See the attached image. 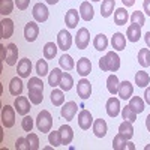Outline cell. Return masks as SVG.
Instances as JSON below:
<instances>
[{
    "instance_id": "obj_39",
    "label": "cell",
    "mask_w": 150,
    "mask_h": 150,
    "mask_svg": "<svg viewBox=\"0 0 150 150\" xmlns=\"http://www.w3.org/2000/svg\"><path fill=\"white\" fill-rule=\"evenodd\" d=\"M48 143L51 144L53 147H59L62 146V135H60V131H50L48 132Z\"/></svg>"
},
{
    "instance_id": "obj_29",
    "label": "cell",
    "mask_w": 150,
    "mask_h": 150,
    "mask_svg": "<svg viewBox=\"0 0 150 150\" xmlns=\"http://www.w3.org/2000/svg\"><path fill=\"white\" fill-rule=\"evenodd\" d=\"M72 86H74V78H72V75L68 72V71H65L63 72V75H62V80H60V84H59V87L63 92H69L71 89H72Z\"/></svg>"
},
{
    "instance_id": "obj_51",
    "label": "cell",
    "mask_w": 150,
    "mask_h": 150,
    "mask_svg": "<svg viewBox=\"0 0 150 150\" xmlns=\"http://www.w3.org/2000/svg\"><path fill=\"white\" fill-rule=\"evenodd\" d=\"M143 9H144V12L150 17V0H144L143 2Z\"/></svg>"
},
{
    "instance_id": "obj_57",
    "label": "cell",
    "mask_w": 150,
    "mask_h": 150,
    "mask_svg": "<svg viewBox=\"0 0 150 150\" xmlns=\"http://www.w3.org/2000/svg\"><path fill=\"white\" fill-rule=\"evenodd\" d=\"M57 2H59V0H47V3H48V5H56Z\"/></svg>"
},
{
    "instance_id": "obj_12",
    "label": "cell",
    "mask_w": 150,
    "mask_h": 150,
    "mask_svg": "<svg viewBox=\"0 0 150 150\" xmlns=\"http://www.w3.org/2000/svg\"><path fill=\"white\" fill-rule=\"evenodd\" d=\"M93 117H92V112L87 111V110H81L80 114H78V126L83 129V131H87L90 129V126L93 125Z\"/></svg>"
},
{
    "instance_id": "obj_40",
    "label": "cell",
    "mask_w": 150,
    "mask_h": 150,
    "mask_svg": "<svg viewBox=\"0 0 150 150\" xmlns=\"http://www.w3.org/2000/svg\"><path fill=\"white\" fill-rule=\"evenodd\" d=\"M59 63H60V68L65 69V71H71V69L75 66L74 59H72L69 54H63V56H62L60 60H59Z\"/></svg>"
},
{
    "instance_id": "obj_10",
    "label": "cell",
    "mask_w": 150,
    "mask_h": 150,
    "mask_svg": "<svg viewBox=\"0 0 150 150\" xmlns=\"http://www.w3.org/2000/svg\"><path fill=\"white\" fill-rule=\"evenodd\" d=\"M12 35H14V21L11 18H3L0 21V38L9 39Z\"/></svg>"
},
{
    "instance_id": "obj_41",
    "label": "cell",
    "mask_w": 150,
    "mask_h": 150,
    "mask_svg": "<svg viewBox=\"0 0 150 150\" xmlns=\"http://www.w3.org/2000/svg\"><path fill=\"white\" fill-rule=\"evenodd\" d=\"M137 116H138V114H137V112L129 107V105H126V107H125V108H122V117H123V120H128V122H135L137 120Z\"/></svg>"
},
{
    "instance_id": "obj_26",
    "label": "cell",
    "mask_w": 150,
    "mask_h": 150,
    "mask_svg": "<svg viewBox=\"0 0 150 150\" xmlns=\"http://www.w3.org/2000/svg\"><path fill=\"white\" fill-rule=\"evenodd\" d=\"M137 114H141V112L144 111V107H146V102H144V99H141L140 96H132L129 99V104H128Z\"/></svg>"
},
{
    "instance_id": "obj_36",
    "label": "cell",
    "mask_w": 150,
    "mask_h": 150,
    "mask_svg": "<svg viewBox=\"0 0 150 150\" xmlns=\"http://www.w3.org/2000/svg\"><path fill=\"white\" fill-rule=\"evenodd\" d=\"M138 63L143 68L150 66V50L149 48H141L138 51Z\"/></svg>"
},
{
    "instance_id": "obj_24",
    "label": "cell",
    "mask_w": 150,
    "mask_h": 150,
    "mask_svg": "<svg viewBox=\"0 0 150 150\" xmlns=\"http://www.w3.org/2000/svg\"><path fill=\"white\" fill-rule=\"evenodd\" d=\"M141 38V27L137 24H131L126 30V39L129 42H138Z\"/></svg>"
},
{
    "instance_id": "obj_22",
    "label": "cell",
    "mask_w": 150,
    "mask_h": 150,
    "mask_svg": "<svg viewBox=\"0 0 150 150\" xmlns=\"http://www.w3.org/2000/svg\"><path fill=\"white\" fill-rule=\"evenodd\" d=\"M77 72L81 75V77H87V75L92 72V62L87 59V57H81V59H78Z\"/></svg>"
},
{
    "instance_id": "obj_43",
    "label": "cell",
    "mask_w": 150,
    "mask_h": 150,
    "mask_svg": "<svg viewBox=\"0 0 150 150\" xmlns=\"http://www.w3.org/2000/svg\"><path fill=\"white\" fill-rule=\"evenodd\" d=\"M36 74H38V77H45V75L48 74V63H47V60H44V59L38 60V63H36Z\"/></svg>"
},
{
    "instance_id": "obj_59",
    "label": "cell",
    "mask_w": 150,
    "mask_h": 150,
    "mask_svg": "<svg viewBox=\"0 0 150 150\" xmlns=\"http://www.w3.org/2000/svg\"><path fill=\"white\" fill-rule=\"evenodd\" d=\"M90 2H99V0H90Z\"/></svg>"
},
{
    "instance_id": "obj_45",
    "label": "cell",
    "mask_w": 150,
    "mask_h": 150,
    "mask_svg": "<svg viewBox=\"0 0 150 150\" xmlns=\"http://www.w3.org/2000/svg\"><path fill=\"white\" fill-rule=\"evenodd\" d=\"M128 141V138H125L122 134H117L114 137V140H112V149L114 150H123L125 147V143Z\"/></svg>"
},
{
    "instance_id": "obj_18",
    "label": "cell",
    "mask_w": 150,
    "mask_h": 150,
    "mask_svg": "<svg viewBox=\"0 0 150 150\" xmlns=\"http://www.w3.org/2000/svg\"><path fill=\"white\" fill-rule=\"evenodd\" d=\"M93 128V134L98 137V138H104L107 135V131H108V126H107V122L104 119H96L92 125Z\"/></svg>"
},
{
    "instance_id": "obj_15",
    "label": "cell",
    "mask_w": 150,
    "mask_h": 150,
    "mask_svg": "<svg viewBox=\"0 0 150 150\" xmlns=\"http://www.w3.org/2000/svg\"><path fill=\"white\" fill-rule=\"evenodd\" d=\"M111 47L114 48V51H123L126 48V36L120 32H116L111 38Z\"/></svg>"
},
{
    "instance_id": "obj_52",
    "label": "cell",
    "mask_w": 150,
    "mask_h": 150,
    "mask_svg": "<svg viewBox=\"0 0 150 150\" xmlns=\"http://www.w3.org/2000/svg\"><path fill=\"white\" fill-rule=\"evenodd\" d=\"M144 102L150 105V87H147L146 92H144Z\"/></svg>"
},
{
    "instance_id": "obj_2",
    "label": "cell",
    "mask_w": 150,
    "mask_h": 150,
    "mask_svg": "<svg viewBox=\"0 0 150 150\" xmlns=\"http://www.w3.org/2000/svg\"><path fill=\"white\" fill-rule=\"evenodd\" d=\"M15 107L11 105H3L2 108V114H0V120H2L3 128H12L15 125Z\"/></svg>"
},
{
    "instance_id": "obj_46",
    "label": "cell",
    "mask_w": 150,
    "mask_h": 150,
    "mask_svg": "<svg viewBox=\"0 0 150 150\" xmlns=\"http://www.w3.org/2000/svg\"><path fill=\"white\" fill-rule=\"evenodd\" d=\"M27 89H42L44 90V81L41 77H30L27 83Z\"/></svg>"
},
{
    "instance_id": "obj_35",
    "label": "cell",
    "mask_w": 150,
    "mask_h": 150,
    "mask_svg": "<svg viewBox=\"0 0 150 150\" xmlns=\"http://www.w3.org/2000/svg\"><path fill=\"white\" fill-rule=\"evenodd\" d=\"M57 50H59V45H57V44H54V42H47V44L44 45V57H45L47 60L54 59L56 54H57Z\"/></svg>"
},
{
    "instance_id": "obj_50",
    "label": "cell",
    "mask_w": 150,
    "mask_h": 150,
    "mask_svg": "<svg viewBox=\"0 0 150 150\" xmlns=\"http://www.w3.org/2000/svg\"><path fill=\"white\" fill-rule=\"evenodd\" d=\"M99 69H101L102 72H108V66H107L105 57H101V59H99Z\"/></svg>"
},
{
    "instance_id": "obj_44",
    "label": "cell",
    "mask_w": 150,
    "mask_h": 150,
    "mask_svg": "<svg viewBox=\"0 0 150 150\" xmlns=\"http://www.w3.org/2000/svg\"><path fill=\"white\" fill-rule=\"evenodd\" d=\"M26 138H27V143H29V149L30 150H38V149H39V137H38L36 134L29 132Z\"/></svg>"
},
{
    "instance_id": "obj_17",
    "label": "cell",
    "mask_w": 150,
    "mask_h": 150,
    "mask_svg": "<svg viewBox=\"0 0 150 150\" xmlns=\"http://www.w3.org/2000/svg\"><path fill=\"white\" fill-rule=\"evenodd\" d=\"M132 93H134V86H132V83H129V81H122L120 83V86H119V92H117V95L123 99V101H126V99H131L132 98Z\"/></svg>"
},
{
    "instance_id": "obj_42",
    "label": "cell",
    "mask_w": 150,
    "mask_h": 150,
    "mask_svg": "<svg viewBox=\"0 0 150 150\" xmlns=\"http://www.w3.org/2000/svg\"><path fill=\"white\" fill-rule=\"evenodd\" d=\"M131 23L132 24H137V26H144V23H146V17H144V14L143 12H140V11H135V12H132V15H131Z\"/></svg>"
},
{
    "instance_id": "obj_14",
    "label": "cell",
    "mask_w": 150,
    "mask_h": 150,
    "mask_svg": "<svg viewBox=\"0 0 150 150\" xmlns=\"http://www.w3.org/2000/svg\"><path fill=\"white\" fill-rule=\"evenodd\" d=\"M105 108H107V114L110 116V117H117L119 114H120V111H122V108H120V101L117 98H110L108 101H107V105H105Z\"/></svg>"
},
{
    "instance_id": "obj_55",
    "label": "cell",
    "mask_w": 150,
    "mask_h": 150,
    "mask_svg": "<svg viewBox=\"0 0 150 150\" xmlns=\"http://www.w3.org/2000/svg\"><path fill=\"white\" fill-rule=\"evenodd\" d=\"M0 51H2V60L5 62V60H6V53H8V51H6V47L2 45V47H0Z\"/></svg>"
},
{
    "instance_id": "obj_30",
    "label": "cell",
    "mask_w": 150,
    "mask_h": 150,
    "mask_svg": "<svg viewBox=\"0 0 150 150\" xmlns=\"http://www.w3.org/2000/svg\"><path fill=\"white\" fill-rule=\"evenodd\" d=\"M116 8V0H102V5H101V15L104 18H108L112 12H114Z\"/></svg>"
},
{
    "instance_id": "obj_37",
    "label": "cell",
    "mask_w": 150,
    "mask_h": 150,
    "mask_svg": "<svg viewBox=\"0 0 150 150\" xmlns=\"http://www.w3.org/2000/svg\"><path fill=\"white\" fill-rule=\"evenodd\" d=\"M150 83V75L146 71H138L135 74V84L138 87H146Z\"/></svg>"
},
{
    "instance_id": "obj_25",
    "label": "cell",
    "mask_w": 150,
    "mask_h": 150,
    "mask_svg": "<svg viewBox=\"0 0 150 150\" xmlns=\"http://www.w3.org/2000/svg\"><path fill=\"white\" fill-rule=\"evenodd\" d=\"M128 20H129V14L126 8H117L114 12V23L117 26H125L128 23Z\"/></svg>"
},
{
    "instance_id": "obj_9",
    "label": "cell",
    "mask_w": 150,
    "mask_h": 150,
    "mask_svg": "<svg viewBox=\"0 0 150 150\" xmlns=\"http://www.w3.org/2000/svg\"><path fill=\"white\" fill-rule=\"evenodd\" d=\"M77 95L83 99V101H86V99H89L90 95H92V84L89 80H80L78 84H77Z\"/></svg>"
},
{
    "instance_id": "obj_28",
    "label": "cell",
    "mask_w": 150,
    "mask_h": 150,
    "mask_svg": "<svg viewBox=\"0 0 150 150\" xmlns=\"http://www.w3.org/2000/svg\"><path fill=\"white\" fill-rule=\"evenodd\" d=\"M62 75H63V72H62V68H54L51 72H50V75H48V84L51 86L53 89L60 84Z\"/></svg>"
},
{
    "instance_id": "obj_53",
    "label": "cell",
    "mask_w": 150,
    "mask_h": 150,
    "mask_svg": "<svg viewBox=\"0 0 150 150\" xmlns=\"http://www.w3.org/2000/svg\"><path fill=\"white\" fill-rule=\"evenodd\" d=\"M122 2H123L125 8H131V6L135 5V0H122Z\"/></svg>"
},
{
    "instance_id": "obj_7",
    "label": "cell",
    "mask_w": 150,
    "mask_h": 150,
    "mask_svg": "<svg viewBox=\"0 0 150 150\" xmlns=\"http://www.w3.org/2000/svg\"><path fill=\"white\" fill-rule=\"evenodd\" d=\"M38 35H39V26L36 21H29L24 27V38L27 42H35Z\"/></svg>"
},
{
    "instance_id": "obj_6",
    "label": "cell",
    "mask_w": 150,
    "mask_h": 150,
    "mask_svg": "<svg viewBox=\"0 0 150 150\" xmlns=\"http://www.w3.org/2000/svg\"><path fill=\"white\" fill-rule=\"evenodd\" d=\"M90 42V33L86 27H81L78 29L77 35H75V45H77L78 50H86L87 45Z\"/></svg>"
},
{
    "instance_id": "obj_19",
    "label": "cell",
    "mask_w": 150,
    "mask_h": 150,
    "mask_svg": "<svg viewBox=\"0 0 150 150\" xmlns=\"http://www.w3.org/2000/svg\"><path fill=\"white\" fill-rule=\"evenodd\" d=\"M24 90V83L21 80V77H14L9 81V93L12 96H20Z\"/></svg>"
},
{
    "instance_id": "obj_5",
    "label": "cell",
    "mask_w": 150,
    "mask_h": 150,
    "mask_svg": "<svg viewBox=\"0 0 150 150\" xmlns=\"http://www.w3.org/2000/svg\"><path fill=\"white\" fill-rule=\"evenodd\" d=\"M32 15H33L36 23H45L48 20V17H50V11H48V8L44 3H36L33 6Z\"/></svg>"
},
{
    "instance_id": "obj_20",
    "label": "cell",
    "mask_w": 150,
    "mask_h": 150,
    "mask_svg": "<svg viewBox=\"0 0 150 150\" xmlns=\"http://www.w3.org/2000/svg\"><path fill=\"white\" fill-rule=\"evenodd\" d=\"M80 17L84 20V21H92L93 20V15H95V9L93 6L90 5V2H83L80 5Z\"/></svg>"
},
{
    "instance_id": "obj_56",
    "label": "cell",
    "mask_w": 150,
    "mask_h": 150,
    "mask_svg": "<svg viewBox=\"0 0 150 150\" xmlns=\"http://www.w3.org/2000/svg\"><path fill=\"white\" fill-rule=\"evenodd\" d=\"M146 128H147V131L150 132V114L146 117Z\"/></svg>"
},
{
    "instance_id": "obj_49",
    "label": "cell",
    "mask_w": 150,
    "mask_h": 150,
    "mask_svg": "<svg viewBox=\"0 0 150 150\" xmlns=\"http://www.w3.org/2000/svg\"><path fill=\"white\" fill-rule=\"evenodd\" d=\"M29 3H30V0H15V6L20 11H26L29 8Z\"/></svg>"
},
{
    "instance_id": "obj_31",
    "label": "cell",
    "mask_w": 150,
    "mask_h": 150,
    "mask_svg": "<svg viewBox=\"0 0 150 150\" xmlns=\"http://www.w3.org/2000/svg\"><path fill=\"white\" fill-rule=\"evenodd\" d=\"M119 86H120V81L117 78V75L116 74H111L110 77L107 78V89L111 95H117L119 92Z\"/></svg>"
},
{
    "instance_id": "obj_21",
    "label": "cell",
    "mask_w": 150,
    "mask_h": 150,
    "mask_svg": "<svg viewBox=\"0 0 150 150\" xmlns=\"http://www.w3.org/2000/svg\"><path fill=\"white\" fill-rule=\"evenodd\" d=\"M6 63L9 66H14L17 63V60H18V48L15 44H8L6 45Z\"/></svg>"
},
{
    "instance_id": "obj_13",
    "label": "cell",
    "mask_w": 150,
    "mask_h": 150,
    "mask_svg": "<svg viewBox=\"0 0 150 150\" xmlns=\"http://www.w3.org/2000/svg\"><path fill=\"white\" fill-rule=\"evenodd\" d=\"M107 60V66H108V72H116L120 68V57L116 51H108L105 56Z\"/></svg>"
},
{
    "instance_id": "obj_23",
    "label": "cell",
    "mask_w": 150,
    "mask_h": 150,
    "mask_svg": "<svg viewBox=\"0 0 150 150\" xmlns=\"http://www.w3.org/2000/svg\"><path fill=\"white\" fill-rule=\"evenodd\" d=\"M60 131V135H62V143H63L65 146L71 144L72 140H74V129L69 126V125H62V126L59 128Z\"/></svg>"
},
{
    "instance_id": "obj_58",
    "label": "cell",
    "mask_w": 150,
    "mask_h": 150,
    "mask_svg": "<svg viewBox=\"0 0 150 150\" xmlns=\"http://www.w3.org/2000/svg\"><path fill=\"white\" fill-rule=\"evenodd\" d=\"M144 150H150V144H147V146L144 147Z\"/></svg>"
},
{
    "instance_id": "obj_32",
    "label": "cell",
    "mask_w": 150,
    "mask_h": 150,
    "mask_svg": "<svg viewBox=\"0 0 150 150\" xmlns=\"http://www.w3.org/2000/svg\"><path fill=\"white\" fill-rule=\"evenodd\" d=\"M50 98H51V104L54 107H60L65 104V95H63V90L62 89H53L51 95H50Z\"/></svg>"
},
{
    "instance_id": "obj_3",
    "label": "cell",
    "mask_w": 150,
    "mask_h": 150,
    "mask_svg": "<svg viewBox=\"0 0 150 150\" xmlns=\"http://www.w3.org/2000/svg\"><path fill=\"white\" fill-rule=\"evenodd\" d=\"M30 99L29 98H26V96H15V101H14V107H15V110H17V112L20 116H27L29 112H30V110H32V107H30Z\"/></svg>"
},
{
    "instance_id": "obj_1",
    "label": "cell",
    "mask_w": 150,
    "mask_h": 150,
    "mask_svg": "<svg viewBox=\"0 0 150 150\" xmlns=\"http://www.w3.org/2000/svg\"><path fill=\"white\" fill-rule=\"evenodd\" d=\"M51 126H53V117L50 114V111L47 110H42L38 112V117H36V128L39 132L42 134H48L51 131Z\"/></svg>"
},
{
    "instance_id": "obj_38",
    "label": "cell",
    "mask_w": 150,
    "mask_h": 150,
    "mask_svg": "<svg viewBox=\"0 0 150 150\" xmlns=\"http://www.w3.org/2000/svg\"><path fill=\"white\" fill-rule=\"evenodd\" d=\"M14 2L12 0H0V14L3 17H8L14 11Z\"/></svg>"
},
{
    "instance_id": "obj_48",
    "label": "cell",
    "mask_w": 150,
    "mask_h": 150,
    "mask_svg": "<svg viewBox=\"0 0 150 150\" xmlns=\"http://www.w3.org/2000/svg\"><path fill=\"white\" fill-rule=\"evenodd\" d=\"M15 149H17V150H30L26 137H20V138L15 141Z\"/></svg>"
},
{
    "instance_id": "obj_27",
    "label": "cell",
    "mask_w": 150,
    "mask_h": 150,
    "mask_svg": "<svg viewBox=\"0 0 150 150\" xmlns=\"http://www.w3.org/2000/svg\"><path fill=\"white\" fill-rule=\"evenodd\" d=\"M119 134H122L125 138L131 140L134 137V126H132V122H128V120H123L119 126Z\"/></svg>"
},
{
    "instance_id": "obj_54",
    "label": "cell",
    "mask_w": 150,
    "mask_h": 150,
    "mask_svg": "<svg viewBox=\"0 0 150 150\" xmlns=\"http://www.w3.org/2000/svg\"><path fill=\"white\" fill-rule=\"evenodd\" d=\"M144 41H146L147 48L150 50V30H149V32H146V35H144Z\"/></svg>"
},
{
    "instance_id": "obj_47",
    "label": "cell",
    "mask_w": 150,
    "mask_h": 150,
    "mask_svg": "<svg viewBox=\"0 0 150 150\" xmlns=\"http://www.w3.org/2000/svg\"><path fill=\"white\" fill-rule=\"evenodd\" d=\"M33 125H35V122H33V119H32L29 114H27V116H23V120H21V128H23V131L32 132Z\"/></svg>"
},
{
    "instance_id": "obj_8",
    "label": "cell",
    "mask_w": 150,
    "mask_h": 150,
    "mask_svg": "<svg viewBox=\"0 0 150 150\" xmlns=\"http://www.w3.org/2000/svg\"><path fill=\"white\" fill-rule=\"evenodd\" d=\"M77 111H78V105L75 104L74 101H69V102L63 104V107H62V110H60V114L66 122H69V120H72L75 117Z\"/></svg>"
},
{
    "instance_id": "obj_11",
    "label": "cell",
    "mask_w": 150,
    "mask_h": 150,
    "mask_svg": "<svg viewBox=\"0 0 150 150\" xmlns=\"http://www.w3.org/2000/svg\"><path fill=\"white\" fill-rule=\"evenodd\" d=\"M17 72H18V77L21 78H30V74H32V62L24 57L18 62L17 65Z\"/></svg>"
},
{
    "instance_id": "obj_34",
    "label": "cell",
    "mask_w": 150,
    "mask_h": 150,
    "mask_svg": "<svg viewBox=\"0 0 150 150\" xmlns=\"http://www.w3.org/2000/svg\"><path fill=\"white\" fill-rule=\"evenodd\" d=\"M29 99L33 105H39L44 101V90L42 89H29Z\"/></svg>"
},
{
    "instance_id": "obj_4",
    "label": "cell",
    "mask_w": 150,
    "mask_h": 150,
    "mask_svg": "<svg viewBox=\"0 0 150 150\" xmlns=\"http://www.w3.org/2000/svg\"><path fill=\"white\" fill-rule=\"evenodd\" d=\"M57 45H59V50H62V51H68V50L72 47V35L69 33V30L63 29V30L59 32Z\"/></svg>"
},
{
    "instance_id": "obj_33",
    "label": "cell",
    "mask_w": 150,
    "mask_h": 150,
    "mask_svg": "<svg viewBox=\"0 0 150 150\" xmlns=\"http://www.w3.org/2000/svg\"><path fill=\"white\" fill-rule=\"evenodd\" d=\"M93 47L98 50V51H104V50L108 48V38L104 33H99L95 36L93 39Z\"/></svg>"
},
{
    "instance_id": "obj_16",
    "label": "cell",
    "mask_w": 150,
    "mask_h": 150,
    "mask_svg": "<svg viewBox=\"0 0 150 150\" xmlns=\"http://www.w3.org/2000/svg\"><path fill=\"white\" fill-rule=\"evenodd\" d=\"M80 12L77 9H69L65 15V24L68 26V29H75L78 26V21H80Z\"/></svg>"
}]
</instances>
